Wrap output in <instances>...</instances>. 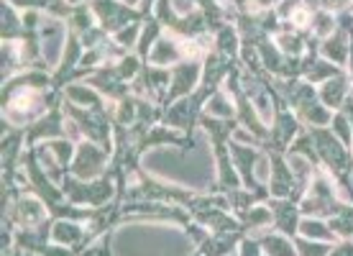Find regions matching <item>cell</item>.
Masks as SVG:
<instances>
[{
    "instance_id": "obj_17",
    "label": "cell",
    "mask_w": 353,
    "mask_h": 256,
    "mask_svg": "<svg viewBox=\"0 0 353 256\" xmlns=\"http://www.w3.org/2000/svg\"><path fill=\"white\" fill-rule=\"evenodd\" d=\"M276 46H282V52L287 57H300L305 41L300 39V34H287V31H282V34L276 36Z\"/></svg>"
},
{
    "instance_id": "obj_2",
    "label": "cell",
    "mask_w": 353,
    "mask_h": 256,
    "mask_svg": "<svg viewBox=\"0 0 353 256\" xmlns=\"http://www.w3.org/2000/svg\"><path fill=\"white\" fill-rule=\"evenodd\" d=\"M297 215H300V208L292 203V200L276 197L272 203V221H274V226H276V230L284 233V236H294V233H297V228H300Z\"/></svg>"
},
{
    "instance_id": "obj_6",
    "label": "cell",
    "mask_w": 353,
    "mask_h": 256,
    "mask_svg": "<svg viewBox=\"0 0 353 256\" xmlns=\"http://www.w3.org/2000/svg\"><path fill=\"white\" fill-rule=\"evenodd\" d=\"M185 57V52L179 49V41H174V39H159L157 44L151 46L149 52V59L151 64H157V67H164V64L169 62H176V59H182Z\"/></svg>"
},
{
    "instance_id": "obj_10",
    "label": "cell",
    "mask_w": 353,
    "mask_h": 256,
    "mask_svg": "<svg viewBox=\"0 0 353 256\" xmlns=\"http://www.w3.org/2000/svg\"><path fill=\"white\" fill-rule=\"evenodd\" d=\"M236 244V233H215L203 244V256H228Z\"/></svg>"
},
{
    "instance_id": "obj_1",
    "label": "cell",
    "mask_w": 353,
    "mask_h": 256,
    "mask_svg": "<svg viewBox=\"0 0 353 256\" xmlns=\"http://www.w3.org/2000/svg\"><path fill=\"white\" fill-rule=\"evenodd\" d=\"M203 77V67H197V62H185L172 70V90L167 92L169 100H176L179 95H185L200 82Z\"/></svg>"
},
{
    "instance_id": "obj_19",
    "label": "cell",
    "mask_w": 353,
    "mask_h": 256,
    "mask_svg": "<svg viewBox=\"0 0 353 256\" xmlns=\"http://www.w3.org/2000/svg\"><path fill=\"white\" fill-rule=\"evenodd\" d=\"M21 218L26 223H36L44 218V210H41V205L36 203V200H23L21 203Z\"/></svg>"
},
{
    "instance_id": "obj_8",
    "label": "cell",
    "mask_w": 353,
    "mask_h": 256,
    "mask_svg": "<svg viewBox=\"0 0 353 256\" xmlns=\"http://www.w3.org/2000/svg\"><path fill=\"white\" fill-rule=\"evenodd\" d=\"M300 131V124H297V118L292 113H287V110H279L276 113V121H274V141L279 144V146H284V144H290L292 139H294V133Z\"/></svg>"
},
{
    "instance_id": "obj_25",
    "label": "cell",
    "mask_w": 353,
    "mask_h": 256,
    "mask_svg": "<svg viewBox=\"0 0 353 256\" xmlns=\"http://www.w3.org/2000/svg\"><path fill=\"white\" fill-rule=\"evenodd\" d=\"M125 3H131V6H133V3H139V0H125Z\"/></svg>"
},
{
    "instance_id": "obj_9",
    "label": "cell",
    "mask_w": 353,
    "mask_h": 256,
    "mask_svg": "<svg viewBox=\"0 0 353 256\" xmlns=\"http://www.w3.org/2000/svg\"><path fill=\"white\" fill-rule=\"evenodd\" d=\"M297 233H302L305 239H312V241H333L336 239V233L330 230V226H325V223L318 221V218H302Z\"/></svg>"
},
{
    "instance_id": "obj_20",
    "label": "cell",
    "mask_w": 353,
    "mask_h": 256,
    "mask_svg": "<svg viewBox=\"0 0 353 256\" xmlns=\"http://www.w3.org/2000/svg\"><path fill=\"white\" fill-rule=\"evenodd\" d=\"M139 34H141V26L131 23L128 28L115 31V39H118V44H121V46H133V44H136V39H139Z\"/></svg>"
},
{
    "instance_id": "obj_24",
    "label": "cell",
    "mask_w": 353,
    "mask_h": 256,
    "mask_svg": "<svg viewBox=\"0 0 353 256\" xmlns=\"http://www.w3.org/2000/svg\"><path fill=\"white\" fill-rule=\"evenodd\" d=\"M46 256H70L64 248H46Z\"/></svg>"
},
{
    "instance_id": "obj_23",
    "label": "cell",
    "mask_w": 353,
    "mask_h": 256,
    "mask_svg": "<svg viewBox=\"0 0 353 256\" xmlns=\"http://www.w3.org/2000/svg\"><path fill=\"white\" fill-rule=\"evenodd\" d=\"M327 256H353V244H348V241H345V244H341L338 248H333Z\"/></svg>"
},
{
    "instance_id": "obj_7",
    "label": "cell",
    "mask_w": 353,
    "mask_h": 256,
    "mask_svg": "<svg viewBox=\"0 0 353 256\" xmlns=\"http://www.w3.org/2000/svg\"><path fill=\"white\" fill-rule=\"evenodd\" d=\"M320 97H323V106L325 108H341L343 100L348 97V80H345L343 75L325 80V85L320 90Z\"/></svg>"
},
{
    "instance_id": "obj_15",
    "label": "cell",
    "mask_w": 353,
    "mask_h": 256,
    "mask_svg": "<svg viewBox=\"0 0 353 256\" xmlns=\"http://www.w3.org/2000/svg\"><path fill=\"white\" fill-rule=\"evenodd\" d=\"M310 23L315 26V36H320V39H327V36L336 31V16L330 10H318Z\"/></svg>"
},
{
    "instance_id": "obj_3",
    "label": "cell",
    "mask_w": 353,
    "mask_h": 256,
    "mask_svg": "<svg viewBox=\"0 0 353 256\" xmlns=\"http://www.w3.org/2000/svg\"><path fill=\"white\" fill-rule=\"evenodd\" d=\"M103 159L105 154L92 146V144H82L80 151H77V161H74V172L77 177H95L103 167Z\"/></svg>"
},
{
    "instance_id": "obj_13",
    "label": "cell",
    "mask_w": 353,
    "mask_h": 256,
    "mask_svg": "<svg viewBox=\"0 0 353 256\" xmlns=\"http://www.w3.org/2000/svg\"><path fill=\"white\" fill-rule=\"evenodd\" d=\"M330 126H333V136H336L338 141L343 144L345 149H348V146H353L351 121H348V118H345L343 113H336V115H333V121H330Z\"/></svg>"
},
{
    "instance_id": "obj_16",
    "label": "cell",
    "mask_w": 353,
    "mask_h": 256,
    "mask_svg": "<svg viewBox=\"0 0 353 256\" xmlns=\"http://www.w3.org/2000/svg\"><path fill=\"white\" fill-rule=\"evenodd\" d=\"M294 248L300 256H327L333 248L323 244V241H312V239H297L294 241Z\"/></svg>"
},
{
    "instance_id": "obj_5",
    "label": "cell",
    "mask_w": 353,
    "mask_h": 256,
    "mask_svg": "<svg viewBox=\"0 0 353 256\" xmlns=\"http://www.w3.org/2000/svg\"><path fill=\"white\" fill-rule=\"evenodd\" d=\"M320 52H323V57H325L327 62L345 64V59H348V39H345L343 28H338V31H333V34L327 36L325 41H323V46H320Z\"/></svg>"
},
{
    "instance_id": "obj_21",
    "label": "cell",
    "mask_w": 353,
    "mask_h": 256,
    "mask_svg": "<svg viewBox=\"0 0 353 256\" xmlns=\"http://www.w3.org/2000/svg\"><path fill=\"white\" fill-rule=\"evenodd\" d=\"M261 244L256 239H243L241 241V256H261Z\"/></svg>"
},
{
    "instance_id": "obj_12",
    "label": "cell",
    "mask_w": 353,
    "mask_h": 256,
    "mask_svg": "<svg viewBox=\"0 0 353 256\" xmlns=\"http://www.w3.org/2000/svg\"><path fill=\"white\" fill-rule=\"evenodd\" d=\"M52 239L57 241V244H74V241L82 239V230H80V226H74V223L59 221L52 230Z\"/></svg>"
},
{
    "instance_id": "obj_11",
    "label": "cell",
    "mask_w": 353,
    "mask_h": 256,
    "mask_svg": "<svg viewBox=\"0 0 353 256\" xmlns=\"http://www.w3.org/2000/svg\"><path fill=\"white\" fill-rule=\"evenodd\" d=\"M208 113L212 118H225V121L230 115H236V108H233V100L228 97V92H212L210 100H208Z\"/></svg>"
},
{
    "instance_id": "obj_22",
    "label": "cell",
    "mask_w": 353,
    "mask_h": 256,
    "mask_svg": "<svg viewBox=\"0 0 353 256\" xmlns=\"http://www.w3.org/2000/svg\"><path fill=\"white\" fill-rule=\"evenodd\" d=\"M70 95L74 97V100H80V103H95V100H97L90 90H82V88H77V85H74V88H70Z\"/></svg>"
},
{
    "instance_id": "obj_14",
    "label": "cell",
    "mask_w": 353,
    "mask_h": 256,
    "mask_svg": "<svg viewBox=\"0 0 353 256\" xmlns=\"http://www.w3.org/2000/svg\"><path fill=\"white\" fill-rule=\"evenodd\" d=\"M215 44H218L223 57L230 59V57H236V52H239V49H236V46H239V34L230 26H223L221 31H218V41H215Z\"/></svg>"
},
{
    "instance_id": "obj_18",
    "label": "cell",
    "mask_w": 353,
    "mask_h": 256,
    "mask_svg": "<svg viewBox=\"0 0 353 256\" xmlns=\"http://www.w3.org/2000/svg\"><path fill=\"white\" fill-rule=\"evenodd\" d=\"M302 115H305L312 126H327L330 121H333L330 110H327L323 103H312V106H307L305 110H302Z\"/></svg>"
},
{
    "instance_id": "obj_4",
    "label": "cell",
    "mask_w": 353,
    "mask_h": 256,
    "mask_svg": "<svg viewBox=\"0 0 353 256\" xmlns=\"http://www.w3.org/2000/svg\"><path fill=\"white\" fill-rule=\"evenodd\" d=\"M256 241L269 256H300L294 244L290 241V236H284V233H269V230H264V233L256 236Z\"/></svg>"
},
{
    "instance_id": "obj_26",
    "label": "cell",
    "mask_w": 353,
    "mask_h": 256,
    "mask_svg": "<svg viewBox=\"0 0 353 256\" xmlns=\"http://www.w3.org/2000/svg\"><path fill=\"white\" fill-rule=\"evenodd\" d=\"M228 256H233V254H228Z\"/></svg>"
}]
</instances>
